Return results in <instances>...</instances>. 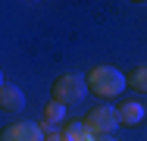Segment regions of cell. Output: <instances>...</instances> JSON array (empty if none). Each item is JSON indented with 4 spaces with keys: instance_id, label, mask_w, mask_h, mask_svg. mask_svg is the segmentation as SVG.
Segmentation results:
<instances>
[{
    "instance_id": "1",
    "label": "cell",
    "mask_w": 147,
    "mask_h": 141,
    "mask_svg": "<svg viewBox=\"0 0 147 141\" xmlns=\"http://www.w3.org/2000/svg\"><path fill=\"white\" fill-rule=\"evenodd\" d=\"M85 79H88V91H94L97 97H119L122 88L128 85V79L116 66H94Z\"/></svg>"
},
{
    "instance_id": "2",
    "label": "cell",
    "mask_w": 147,
    "mask_h": 141,
    "mask_svg": "<svg viewBox=\"0 0 147 141\" xmlns=\"http://www.w3.org/2000/svg\"><path fill=\"white\" fill-rule=\"evenodd\" d=\"M85 97H88V79L78 75V72H66V75H59L57 82H53V100L63 104V107L78 104Z\"/></svg>"
},
{
    "instance_id": "3",
    "label": "cell",
    "mask_w": 147,
    "mask_h": 141,
    "mask_svg": "<svg viewBox=\"0 0 147 141\" xmlns=\"http://www.w3.org/2000/svg\"><path fill=\"white\" fill-rule=\"evenodd\" d=\"M82 122L88 125L94 138H110V132H116L119 125V116H116V107H94Z\"/></svg>"
},
{
    "instance_id": "4",
    "label": "cell",
    "mask_w": 147,
    "mask_h": 141,
    "mask_svg": "<svg viewBox=\"0 0 147 141\" xmlns=\"http://www.w3.org/2000/svg\"><path fill=\"white\" fill-rule=\"evenodd\" d=\"M0 141H44V129H41V122L22 119V122L6 125L3 135H0Z\"/></svg>"
},
{
    "instance_id": "5",
    "label": "cell",
    "mask_w": 147,
    "mask_h": 141,
    "mask_svg": "<svg viewBox=\"0 0 147 141\" xmlns=\"http://www.w3.org/2000/svg\"><path fill=\"white\" fill-rule=\"evenodd\" d=\"M22 107H25V91L19 85H13V82H3V88H0V110L16 113Z\"/></svg>"
},
{
    "instance_id": "6",
    "label": "cell",
    "mask_w": 147,
    "mask_h": 141,
    "mask_svg": "<svg viewBox=\"0 0 147 141\" xmlns=\"http://www.w3.org/2000/svg\"><path fill=\"white\" fill-rule=\"evenodd\" d=\"M63 119H66V107L50 97V100L44 104V110H41V129H44V132H47V129H57Z\"/></svg>"
},
{
    "instance_id": "7",
    "label": "cell",
    "mask_w": 147,
    "mask_h": 141,
    "mask_svg": "<svg viewBox=\"0 0 147 141\" xmlns=\"http://www.w3.org/2000/svg\"><path fill=\"white\" fill-rule=\"evenodd\" d=\"M116 116H119V125H138V122L144 119V107H141L138 100H125L116 110Z\"/></svg>"
},
{
    "instance_id": "8",
    "label": "cell",
    "mask_w": 147,
    "mask_h": 141,
    "mask_svg": "<svg viewBox=\"0 0 147 141\" xmlns=\"http://www.w3.org/2000/svg\"><path fill=\"white\" fill-rule=\"evenodd\" d=\"M59 132H63V141H97V138L88 132V125H85V122H75V119L66 122Z\"/></svg>"
},
{
    "instance_id": "9",
    "label": "cell",
    "mask_w": 147,
    "mask_h": 141,
    "mask_svg": "<svg viewBox=\"0 0 147 141\" xmlns=\"http://www.w3.org/2000/svg\"><path fill=\"white\" fill-rule=\"evenodd\" d=\"M128 79V85L135 88V91H141V94H147V63H141V66H135L131 69V75H125Z\"/></svg>"
},
{
    "instance_id": "10",
    "label": "cell",
    "mask_w": 147,
    "mask_h": 141,
    "mask_svg": "<svg viewBox=\"0 0 147 141\" xmlns=\"http://www.w3.org/2000/svg\"><path fill=\"white\" fill-rule=\"evenodd\" d=\"M44 141H63V132H57V129H47V132H44Z\"/></svg>"
},
{
    "instance_id": "11",
    "label": "cell",
    "mask_w": 147,
    "mask_h": 141,
    "mask_svg": "<svg viewBox=\"0 0 147 141\" xmlns=\"http://www.w3.org/2000/svg\"><path fill=\"white\" fill-rule=\"evenodd\" d=\"M0 88H3V69H0Z\"/></svg>"
},
{
    "instance_id": "12",
    "label": "cell",
    "mask_w": 147,
    "mask_h": 141,
    "mask_svg": "<svg viewBox=\"0 0 147 141\" xmlns=\"http://www.w3.org/2000/svg\"><path fill=\"white\" fill-rule=\"evenodd\" d=\"M97 141H116V138H97Z\"/></svg>"
}]
</instances>
